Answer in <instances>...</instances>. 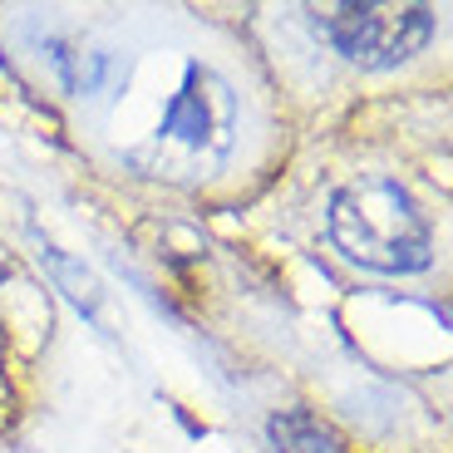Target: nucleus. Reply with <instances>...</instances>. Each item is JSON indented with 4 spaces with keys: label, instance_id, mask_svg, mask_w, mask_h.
Segmentation results:
<instances>
[{
    "label": "nucleus",
    "instance_id": "nucleus-1",
    "mask_svg": "<svg viewBox=\"0 0 453 453\" xmlns=\"http://www.w3.org/2000/svg\"><path fill=\"white\" fill-rule=\"evenodd\" d=\"M237 143V94L203 59H178L173 80H163L153 119L119 138L134 168L153 178H207Z\"/></svg>",
    "mask_w": 453,
    "mask_h": 453
},
{
    "label": "nucleus",
    "instance_id": "nucleus-2",
    "mask_svg": "<svg viewBox=\"0 0 453 453\" xmlns=\"http://www.w3.org/2000/svg\"><path fill=\"white\" fill-rule=\"evenodd\" d=\"M330 237L355 266L385 276L424 272L434 247L419 203L389 178H365L340 188L330 203Z\"/></svg>",
    "mask_w": 453,
    "mask_h": 453
},
{
    "label": "nucleus",
    "instance_id": "nucleus-3",
    "mask_svg": "<svg viewBox=\"0 0 453 453\" xmlns=\"http://www.w3.org/2000/svg\"><path fill=\"white\" fill-rule=\"evenodd\" d=\"M311 25L360 69H395L434 35L429 5H306Z\"/></svg>",
    "mask_w": 453,
    "mask_h": 453
},
{
    "label": "nucleus",
    "instance_id": "nucleus-4",
    "mask_svg": "<svg viewBox=\"0 0 453 453\" xmlns=\"http://www.w3.org/2000/svg\"><path fill=\"white\" fill-rule=\"evenodd\" d=\"M272 439H276V453H345V443L320 419H311V414H281V419H272Z\"/></svg>",
    "mask_w": 453,
    "mask_h": 453
}]
</instances>
